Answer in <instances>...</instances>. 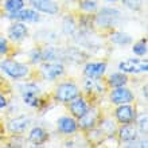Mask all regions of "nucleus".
Returning <instances> with one entry per match:
<instances>
[{
    "instance_id": "1",
    "label": "nucleus",
    "mask_w": 148,
    "mask_h": 148,
    "mask_svg": "<svg viewBox=\"0 0 148 148\" xmlns=\"http://www.w3.org/2000/svg\"><path fill=\"white\" fill-rule=\"evenodd\" d=\"M0 67H1V70H3L4 73H7L11 78L26 77L27 73H28V67L27 66H24V65H22V63L15 62V61H10V59L3 61L1 65H0Z\"/></svg>"
},
{
    "instance_id": "2",
    "label": "nucleus",
    "mask_w": 148,
    "mask_h": 148,
    "mask_svg": "<svg viewBox=\"0 0 148 148\" xmlns=\"http://www.w3.org/2000/svg\"><path fill=\"white\" fill-rule=\"evenodd\" d=\"M120 19V12L117 10H112V8H102L98 12L96 22L98 26L101 27H110L113 24L117 23V20Z\"/></svg>"
},
{
    "instance_id": "3",
    "label": "nucleus",
    "mask_w": 148,
    "mask_h": 148,
    "mask_svg": "<svg viewBox=\"0 0 148 148\" xmlns=\"http://www.w3.org/2000/svg\"><path fill=\"white\" fill-rule=\"evenodd\" d=\"M78 96L77 86L73 84H62L57 89V98L62 102H69Z\"/></svg>"
},
{
    "instance_id": "4",
    "label": "nucleus",
    "mask_w": 148,
    "mask_h": 148,
    "mask_svg": "<svg viewBox=\"0 0 148 148\" xmlns=\"http://www.w3.org/2000/svg\"><path fill=\"white\" fill-rule=\"evenodd\" d=\"M119 69L125 73H141L148 70L147 61H137V59H129L124 61L119 65Z\"/></svg>"
},
{
    "instance_id": "5",
    "label": "nucleus",
    "mask_w": 148,
    "mask_h": 148,
    "mask_svg": "<svg viewBox=\"0 0 148 148\" xmlns=\"http://www.w3.org/2000/svg\"><path fill=\"white\" fill-rule=\"evenodd\" d=\"M110 98L114 104H127V102H131L133 100V94L128 89L119 86L116 90H113Z\"/></svg>"
},
{
    "instance_id": "6",
    "label": "nucleus",
    "mask_w": 148,
    "mask_h": 148,
    "mask_svg": "<svg viewBox=\"0 0 148 148\" xmlns=\"http://www.w3.org/2000/svg\"><path fill=\"white\" fill-rule=\"evenodd\" d=\"M31 4L38 11L46 12V14H57L58 12V4L53 3L50 0H31Z\"/></svg>"
},
{
    "instance_id": "7",
    "label": "nucleus",
    "mask_w": 148,
    "mask_h": 148,
    "mask_svg": "<svg viewBox=\"0 0 148 148\" xmlns=\"http://www.w3.org/2000/svg\"><path fill=\"white\" fill-rule=\"evenodd\" d=\"M23 100L26 104L31 106H38V98L35 97L38 93V86L35 85H26L23 86Z\"/></svg>"
},
{
    "instance_id": "8",
    "label": "nucleus",
    "mask_w": 148,
    "mask_h": 148,
    "mask_svg": "<svg viewBox=\"0 0 148 148\" xmlns=\"http://www.w3.org/2000/svg\"><path fill=\"white\" fill-rule=\"evenodd\" d=\"M42 73L49 79H54L63 73V66L58 63H47L42 66Z\"/></svg>"
},
{
    "instance_id": "9",
    "label": "nucleus",
    "mask_w": 148,
    "mask_h": 148,
    "mask_svg": "<svg viewBox=\"0 0 148 148\" xmlns=\"http://www.w3.org/2000/svg\"><path fill=\"white\" fill-rule=\"evenodd\" d=\"M11 19L22 20V22H36L39 19V16L36 12L31 11V10H24V11H15L12 12V15H10Z\"/></svg>"
},
{
    "instance_id": "10",
    "label": "nucleus",
    "mask_w": 148,
    "mask_h": 148,
    "mask_svg": "<svg viewBox=\"0 0 148 148\" xmlns=\"http://www.w3.org/2000/svg\"><path fill=\"white\" fill-rule=\"evenodd\" d=\"M116 116L120 123H123V124H129V123L135 119V113H133V109L129 105H123L117 109Z\"/></svg>"
},
{
    "instance_id": "11",
    "label": "nucleus",
    "mask_w": 148,
    "mask_h": 148,
    "mask_svg": "<svg viewBox=\"0 0 148 148\" xmlns=\"http://www.w3.org/2000/svg\"><path fill=\"white\" fill-rule=\"evenodd\" d=\"M105 63H88L85 67V74L90 78H98L105 73Z\"/></svg>"
},
{
    "instance_id": "12",
    "label": "nucleus",
    "mask_w": 148,
    "mask_h": 148,
    "mask_svg": "<svg viewBox=\"0 0 148 148\" xmlns=\"http://www.w3.org/2000/svg\"><path fill=\"white\" fill-rule=\"evenodd\" d=\"M28 125H30V120L28 119H26V117H18V119H14L8 124V128H10L11 132L22 133L28 128Z\"/></svg>"
},
{
    "instance_id": "13",
    "label": "nucleus",
    "mask_w": 148,
    "mask_h": 148,
    "mask_svg": "<svg viewBox=\"0 0 148 148\" xmlns=\"http://www.w3.org/2000/svg\"><path fill=\"white\" fill-rule=\"evenodd\" d=\"M8 35H10L11 39H14V40H20V39H23L24 36L27 35V28H26L24 24L16 23V24H14V26L10 27Z\"/></svg>"
},
{
    "instance_id": "14",
    "label": "nucleus",
    "mask_w": 148,
    "mask_h": 148,
    "mask_svg": "<svg viewBox=\"0 0 148 148\" xmlns=\"http://www.w3.org/2000/svg\"><path fill=\"white\" fill-rule=\"evenodd\" d=\"M58 128L65 133H73L77 129V123L70 117H62L58 120Z\"/></svg>"
},
{
    "instance_id": "15",
    "label": "nucleus",
    "mask_w": 148,
    "mask_h": 148,
    "mask_svg": "<svg viewBox=\"0 0 148 148\" xmlns=\"http://www.w3.org/2000/svg\"><path fill=\"white\" fill-rule=\"evenodd\" d=\"M70 109H71V112H73L74 116L81 117V116H84V114L86 113V110H88V106H86L85 101H84L82 98H77L75 101L71 102Z\"/></svg>"
},
{
    "instance_id": "16",
    "label": "nucleus",
    "mask_w": 148,
    "mask_h": 148,
    "mask_svg": "<svg viewBox=\"0 0 148 148\" xmlns=\"http://www.w3.org/2000/svg\"><path fill=\"white\" fill-rule=\"evenodd\" d=\"M47 139V133L43 131L42 128H34L30 133V140L34 143V144H42L45 143Z\"/></svg>"
},
{
    "instance_id": "17",
    "label": "nucleus",
    "mask_w": 148,
    "mask_h": 148,
    "mask_svg": "<svg viewBox=\"0 0 148 148\" xmlns=\"http://www.w3.org/2000/svg\"><path fill=\"white\" fill-rule=\"evenodd\" d=\"M79 119H81L79 124H81L82 128H90V127H93L94 120H96V112L94 110H86L85 114L81 116Z\"/></svg>"
},
{
    "instance_id": "18",
    "label": "nucleus",
    "mask_w": 148,
    "mask_h": 148,
    "mask_svg": "<svg viewBox=\"0 0 148 148\" xmlns=\"http://www.w3.org/2000/svg\"><path fill=\"white\" fill-rule=\"evenodd\" d=\"M120 137L124 141H133L136 139V129L133 127H129V125L123 127L120 129Z\"/></svg>"
},
{
    "instance_id": "19",
    "label": "nucleus",
    "mask_w": 148,
    "mask_h": 148,
    "mask_svg": "<svg viewBox=\"0 0 148 148\" xmlns=\"http://www.w3.org/2000/svg\"><path fill=\"white\" fill-rule=\"evenodd\" d=\"M112 42L117 43V45H128L131 43V36L128 34H124V32H116L112 35Z\"/></svg>"
},
{
    "instance_id": "20",
    "label": "nucleus",
    "mask_w": 148,
    "mask_h": 148,
    "mask_svg": "<svg viewBox=\"0 0 148 148\" xmlns=\"http://www.w3.org/2000/svg\"><path fill=\"white\" fill-rule=\"evenodd\" d=\"M109 84L112 86H123L127 84V77L124 74H112L109 78Z\"/></svg>"
},
{
    "instance_id": "21",
    "label": "nucleus",
    "mask_w": 148,
    "mask_h": 148,
    "mask_svg": "<svg viewBox=\"0 0 148 148\" xmlns=\"http://www.w3.org/2000/svg\"><path fill=\"white\" fill-rule=\"evenodd\" d=\"M23 7V0H7L5 1V10L10 12H15L22 10Z\"/></svg>"
},
{
    "instance_id": "22",
    "label": "nucleus",
    "mask_w": 148,
    "mask_h": 148,
    "mask_svg": "<svg viewBox=\"0 0 148 148\" xmlns=\"http://www.w3.org/2000/svg\"><path fill=\"white\" fill-rule=\"evenodd\" d=\"M133 53L137 55H144L147 53V40H140L139 43H136L135 46H133Z\"/></svg>"
},
{
    "instance_id": "23",
    "label": "nucleus",
    "mask_w": 148,
    "mask_h": 148,
    "mask_svg": "<svg viewBox=\"0 0 148 148\" xmlns=\"http://www.w3.org/2000/svg\"><path fill=\"white\" fill-rule=\"evenodd\" d=\"M58 57H59V51L54 50V49H49L42 55V58L46 59V61H54V59H58Z\"/></svg>"
},
{
    "instance_id": "24",
    "label": "nucleus",
    "mask_w": 148,
    "mask_h": 148,
    "mask_svg": "<svg viewBox=\"0 0 148 148\" xmlns=\"http://www.w3.org/2000/svg\"><path fill=\"white\" fill-rule=\"evenodd\" d=\"M123 3L131 10H140L143 0H123Z\"/></svg>"
},
{
    "instance_id": "25",
    "label": "nucleus",
    "mask_w": 148,
    "mask_h": 148,
    "mask_svg": "<svg viewBox=\"0 0 148 148\" xmlns=\"http://www.w3.org/2000/svg\"><path fill=\"white\" fill-rule=\"evenodd\" d=\"M81 8L82 10H85V11H94V10L97 8V4H96V1L85 0V1H82L81 3Z\"/></svg>"
},
{
    "instance_id": "26",
    "label": "nucleus",
    "mask_w": 148,
    "mask_h": 148,
    "mask_svg": "<svg viewBox=\"0 0 148 148\" xmlns=\"http://www.w3.org/2000/svg\"><path fill=\"white\" fill-rule=\"evenodd\" d=\"M85 88L88 92H90V90H93V89H97V92L102 90V88H100V86L94 82V79H88V81L85 82Z\"/></svg>"
},
{
    "instance_id": "27",
    "label": "nucleus",
    "mask_w": 148,
    "mask_h": 148,
    "mask_svg": "<svg viewBox=\"0 0 148 148\" xmlns=\"http://www.w3.org/2000/svg\"><path fill=\"white\" fill-rule=\"evenodd\" d=\"M4 53H7V43L4 39L0 38V54H4Z\"/></svg>"
},
{
    "instance_id": "28",
    "label": "nucleus",
    "mask_w": 148,
    "mask_h": 148,
    "mask_svg": "<svg viewBox=\"0 0 148 148\" xmlns=\"http://www.w3.org/2000/svg\"><path fill=\"white\" fill-rule=\"evenodd\" d=\"M5 104H7V102H5L4 97H3V96H0V109H1V108H4V106H5Z\"/></svg>"
},
{
    "instance_id": "29",
    "label": "nucleus",
    "mask_w": 148,
    "mask_h": 148,
    "mask_svg": "<svg viewBox=\"0 0 148 148\" xmlns=\"http://www.w3.org/2000/svg\"><path fill=\"white\" fill-rule=\"evenodd\" d=\"M108 1H114V0H108Z\"/></svg>"
}]
</instances>
